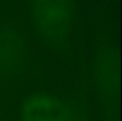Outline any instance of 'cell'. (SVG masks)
<instances>
[{
  "label": "cell",
  "instance_id": "3957f363",
  "mask_svg": "<svg viewBox=\"0 0 122 121\" xmlns=\"http://www.w3.org/2000/svg\"><path fill=\"white\" fill-rule=\"evenodd\" d=\"M20 121H89L74 103L48 93H34L23 102Z\"/></svg>",
  "mask_w": 122,
  "mask_h": 121
},
{
  "label": "cell",
  "instance_id": "6da1fadb",
  "mask_svg": "<svg viewBox=\"0 0 122 121\" xmlns=\"http://www.w3.org/2000/svg\"><path fill=\"white\" fill-rule=\"evenodd\" d=\"M29 15L43 45L57 51L67 48L75 28L77 0H30Z\"/></svg>",
  "mask_w": 122,
  "mask_h": 121
},
{
  "label": "cell",
  "instance_id": "277c9868",
  "mask_svg": "<svg viewBox=\"0 0 122 121\" xmlns=\"http://www.w3.org/2000/svg\"><path fill=\"white\" fill-rule=\"evenodd\" d=\"M27 58V45L21 34L11 29L0 30V73L17 74L25 68Z\"/></svg>",
  "mask_w": 122,
  "mask_h": 121
},
{
  "label": "cell",
  "instance_id": "7a4b0ae2",
  "mask_svg": "<svg viewBox=\"0 0 122 121\" xmlns=\"http://www.w3.org/2000/svg\"><path fill=\"white\" fill-rule=\"evenodd\" d=\"M93 81L105 121H115L119 98V62L115 45L108 40L97 43L93 56Z\"/></svg>",
  "mask_w": 122,
  "mask_h": 121
}]
</instances>
